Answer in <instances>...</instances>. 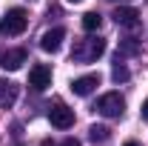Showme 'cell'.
<instances>
[{
    "label": "cell",
    "mask_w": 148,
    "mask_h": 146,
    "mask_svg": "<svg viewBox=\"0 0 148 146\" xmlns=\"http://www.w3.org/2000/svg\"><path fill=\"white\" fill-rule=\"evenodd\" d=\"M106 52V40L103 37H86V40H77L71 49V60L77 63H94L97 57H103Z\"/></svg>",
    "instance_id": "1"
},
{
    "label": "cell",
    "mask_w": 148,
    "mask_h": 146,
    "mask_svg": "<svg viewBox=\"0 0 148 146\" xmlns=\"http://www.w3.org/2000/svg\"><path fill=\"white\" fill-rule=\"evenodd\" d=\"M94 109L100 112L103 117H120V115L125 112V100H123L120 92H108V95H103V97L97 100Z\"/></svg>",
    "instance_id": "2"
},
{
    "label": "cell",
    "mask_w": 148,
    "mask_h": 146,
    "mask_svg": "<svg viewBox=\"0 0 148 146\" xmlns=\"http://www.w3.org/2000/svg\"><path fill=\"white\" fill-rule=\"evenodd\" d=\"M26 23H29V17L23 9H9L0 20V35H20L26 29Z\"/></svg>",
    "instance_id": "3"
},
{
    "label": "cell",
    "mask_w": 148,
    "mask_h": 146,
    "mask_svg": "<svg viewBox=\"0 0 148 146\" xmlns=\"http://www.w3.org/2000/svg\"><path fill=\"white\" fill-rule=\"evenodd\" d=\"M49 120L54 129H71L74 126V109H69L66 103H54L49 109Z\"/></svg>",
    "instance_id": "4"
},
{
    "label": "cell",
    "mask_w": 148,
    "mask_h": 146,
    "mask_svg": "<svg viewBox=\"0 0 148 146\" xmlns=\"http://www.w3.org/2000/svg\"><path fill=\"white\" fill-rule=\"evenodd\" d=\"M29 86L37 92L49 89L51 86V69L46 66V63H37V66H32V72H29Z\"/></svg>",
    "instance_id": "5"
},
{
    "label": "cell",
    "mask_w": 148,
    "mask_h": 146,
    "mask_svg": "<svg viewBox=\"0 0 148 146\" xmlns=\"http://www.w3.org/2000/svg\"><path fill=\"white\" fill-rule=\"evenodd\" d=\"M63 40H66V29L63 26H54V29H49L46 35L40 37V49L43 52H57L63 46Z\"/></svg>",
    "instance_id": "6"
},
{
    "label": "cell",
    "mask_w": 148,
    "mask_h": 146,
    "mask_svg": "<svg viewBox=\"0 0 148 146\" xmlns=\"http://www.w3.org/2000/svg\"><path fill=\"white\" fill-rule=\"evenodd\" d=\"M97 86H100V74H83V77H77L71 83V92L77 97H88Z\"/></svg>",
    "instance_id": "7"
},
{
    "label": "cell",
    "mask_w": 148,
    "mask_h": 146,
    "mask_svg": "<svg viewBox=\"0 0 148 146\" xmlns=\"http://www.w3.org/2000/svg\"><path fill=\"white\" fill-rule=\"evenodd\" d=\"M23 63H26V49H9V52L0 55V66H3L6 72H14Z\"/></svg>",
    "instance_id": "8"
},
{
    "label": "cell",
    "mask_w": 148,
    "mask_h": 146,
    "mask_svg": "<svg viewBox=\"0 0 148 146\" xmlns=\"http://www.w3.org/2000/svg\"><path fill=\"white\" fill-rule=\"evenodd\" d=\"M114 23H117V26H128V29H134V26L140 23V12L131 9V6H120V9L114 12Z\"/></svg>",
    "instance_id": "9"
},
{
    "label": "cell",
    "mask_w": 148,
    "mask_h": 146,
    "mask_svg": "<svg viewBox=\"0 0 148 146\" xmlns=\"http://www.w3.org/2000/svg\"><path fill=\"white\" fill-rule=\"evenodd\" d=\"M14 100H17V86H14L12 80H3V77H0V109L14 106Z\"/></svg>",
    "instance_id": "10"
},
{
    "label": "cell",
    "mask_w": 148,
    "mask_h": 146,
    "mask_svg": "<svg viewBox=\"0 0 148 146\" xmlns=\"http://www.w3.org/2000/svg\"><path fill=\"white\" fill-rule=\"evenodd\" d=\"M100 26H103V17H100L97 12H86V15H83V29H86V32H97Z\"/></svg>",
    "instance_id": "11"
},
{
    "label": "cell",
    "mask_w": 148,
    "mask_h": 146,
    "mask_svg": "<svg viewBox=\"0 0 148 146\" xmlns=\"http://www.w3.org/2000/svg\"><path fill=\"white\" fill-rule=\"evenodd\" d=\"M88 132H91V140H94V143H106V140L111 138V129L108 126H97V123H94Z\"/></svg>",
    "instance_id": "12"
},
{
    "label": "cell",
    "mask_w": 148,
    "mask_h": 146,
    "mask_svg": "<svg viewBox=\"0 0 148 146\" xmlns=\"http://www.w3.org/2000/svg\"><path fill=\"white\" fill-rule=\"evenodd\" d=\"M111 77H114V83H125L131 77V72H128V66H123L120 60L114 63V69H111Z\"/></svg>",
    "instance_id": "13"
},
{
    "label": "cell",
    "mask_w": 148,
    "mask_h": 146,
    "mask_svg": "<svg viewBox=\"0 0 148 146\" xmlns=\"http://www.w3.org/2000/svg\"><path fill=\"white\" fill-rule=\"evenodd\" d=\"M120 49H123L125 55H134V52H137V40H134V37H128V40H123V46H120Z\"/></svg>",
    "instance_id": "14"
},
{
    "label": "cell",
    "mask_w": 148,
    "mask_h": 146,
    "mask_svg": "<svg viewBox=\"0 0 148 146\" xmlns=\"http://www.w3.org/2000/svg\"><path fill=\"white\" fill-rule=\"evenodd\" d=\"M60 146H80V140H74V138H69V140H63Z\"/></svg>",
    "instance_id": "15"
},
{
    "label": "cell",
    "mask_w": 148,
    "mask_h": 146,
    "mask_svg": "<svg viewBox=\"0 0 148 146\" xmlns=\"http://www.w3.org/2000/svg\"><path fill=\"white\" fill-rule=\"evenodd\" d=\"M140 112H143V117H145V120H148V97H145V100H143V109H140Z\"/></svg>",
    "instance_id": "16"
},
{
    "label": "cell",
    "mask_w": 148,
    "mask_h": 146,
    "mask_svg": "<svg viewBox=\"0 0 148 146\" xmlns=\"http://www.w3.org/2000/svg\"><path fill=\"white\" fill-rule=\"evenodd\" d=\"M125 146H140V143H137V140H128V143H125Z\"/></svg>",
    "instance_id": "17"
},
{
    "label": "cell",
    "mask_w": 148,
    "mask_h": 146,
    "mask_svg": "<svg viewBox=\"0 0 148 146\" xmlns=\"http://www.w3.org/2000/svg\"><path fill=\"white\" fill-rule=\"evenodd\" d=\"M69 3H83V0H69Z\"/></svg>",
    "instance_id": "18"
}]
</instances>
